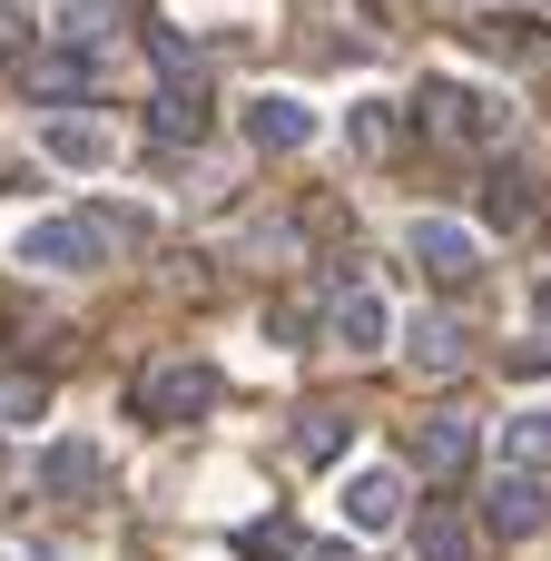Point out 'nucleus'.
Returning a JSON list of instances; mask_svg holds the SVG:
<instances>
[{"label":"nucleus","instance_id":"obj_1","mask_svg":"<svg viewBox=\"0 0 551 561\" xmlns=\"http://www.w3.org/2000/svg\"><path fill=\"white\" fill-rule=\"evenodd\" d=\"M118 237H138V217H128V207H99V217H30L10 256H20L30 276H99Z\"/></svg>","mask_w":551,"mask_h":561},{"label":"nucleus","instance_id":"obj_2","mask_svg":"<svg viewBox=\"0 0 551 561\" xmlns=\"http://www.w3.org/2000/svg\"><path fill=\"white\" fill-rule=\"evenodd\" d=\"M414 118H424V138H444V148H483V138L513 128V99H503V89H473V79H424Z\"/></svg>","mask_w":551,"mask_h":561},{"label":"nucleus","instance_id":"obj_3","mask_svg":"<svg viewBox=\"0 0 551 561\" xmlns=\"http://www.w3.org/2000/svg\"><path fill=\"white\" fill-rule=\"evenodd\" d=\"M128 404H138V424H197V414L217 404V365H197V355H177V365H148Z\"/></svg>","mask_w":551,"mask_h":561},{"label":"nucleus","instance_id":"obj_4","mask_svg":"<svg viewBox=\"0 0 551 561\" xmlns=\"http://www.w3.org/2000/svg\"><path fill=\"white\" fill-rule=\"evenodd\" d=\"M483 533L493 542H542L551 533V473H523V463L493 473L483 483Z\"/></svg>","mask_w":551,"mask_h":561},{"label":"nucleus","instance_id":"obj_5","mask_svg":"<svg viewBox=\"0 0 551 561\" xmlns=\"http://www.w3.org/2000/svg\"><path fill=\"white\" fill-rule=\"evenodd\" d=\"M404 237H414V266H424L434 286H473V276H483V237H473L463 217H414Z\"/></svg>","mask_w":551,"mask_h":561},{"label":"nucleus","instance_id":"obj_6","mask_svg":"<svg viewBox=\"0 0 551 561\" xmlns=\"http://www.w3.org/2000/svg\"><path fill=\"white\" fill-rule=\"evenodd\" d=\"M237 128H246V148H266V158H286V148H315V108L306 99H246L237 108Z\"/></svg>","mask_w":551,"mask_h":561},{"label":"nucleus","instance_id":"obj_7","mask_svg":"<svg viewBox=\"0 0 551 561\" xmlns=\"http://www.w3.org/2000/svg\"><path fill=\"white\" fill-rule=\"evenodd\" d=\"M39 148H49L59 168H108V158H118V128H108L99 108H59V118L39 128Z\"/></svg>","mask_w":551,"mask_h":561},{"label":"nucleus","instance_id":"obj_8","mask_svg":"<svg viewBox=\"0 0 551 561\" xmlns=\"http://www.w3.org/2000/svg\"><path fill=\"white\" fill-rule=\"evenodd\" d=\"M532 217H542V187H532V168L493 158V168H483V227H493V237H523Z\"/></svg>","mask_w":551,"mask_h":561},{"label":"nucleus","instance_id":"obj_9","mask_svg":"<svg viewBox=\"0 0 551 561\" xmlns=\"http://www.w3.org/2000/svg\"><path fill=\"white\" fill-rule=\"evenodd\" d=\"M20 89H30V99H49V108H69V99H89V89H99V49H69V39H59L49 59H30V69H20Z\"/></svg>","mask_w":551,"mask_h":561},{"label":"nucleus","instance_id":"obj_10","mask_svg":"<svg viewBox=\"0 0 551 561\" xmlns=\"http://www.w3.org/2000/svg\"><path fill=\"white\" fill-rule=\"evenodd\" d=\"M335 345H345V355H384V345H394V296L345 286V296H335Z\"/></svg>","mask_w":551,"mask_h":561},{"label":"nucleus","instance_id":"obj_11","mask_svg":"<svg viewBox=\"0 0 551 561\" xmlns=\"http://www.w3.org/2000/svg\"><path fill=\"white\" fill-rule=\"evenodd\" d=\"M404 355H414V375H463L473 365V325L463 316H414L404 325Z\"/></svg>","mask_w":551,"mask_h":561},{"label":"nucleus","instance_id":"obj_12","mask_svg":"<svg viewBox=\"0 0 551 561\" xmlns=\"http://www.w3.org/2000/svg\"><path fill=\"white\" fill-rule=\"evenodd\" d=\"M414 473L463 483V473H473V424H463V414H424V424H414Z\"/></svg>","mask_w":551,"mask_h":561},{"label":"nucleus","instance_id":"obj_13","mask_svg":"<svg viewBox=\"0 0 551 561\" xmlns=\"http://www.w3.org/2000/svg\"><path fill=\"white\" fill-rule=\"evenodd\" d=\"M197 128H207V79H168L148 99V138L158 148H197Z\"/></svg>","mask_w":551,"mask_h":561},{"label":"nucleus","instance_id":"obj_14","mask_svg":"<svg viewBox=\"0 0 551 561\" xmlns=\"http://www.w3.org/2000/svg\"><path fill=\"white\" fill-rule=\"evenodd\" d=\"M404 513H414V503H404V473H394V463L345 483V523H355V533H394Z\"/></svg>","mask_w":551,"mask_h":561},{"label":"nucleus","instance_id":"obj_15","mask_svg":"<svg viewBox=\"0 0 551 561\" xmlns=\"http://www.w3.org/2000/svg\"><path fill=\"white\" fill-rule=\"evenodd\" d=\"M99 473H108L99 444H49V454H39V493H49V503H89Z\"/></svg>","mask_w":551,"mask_h":561},{"label":"nucleus","instance_id":"obj_16","mask_svg":"<svg viewBox=\"0 0 551 561\" xmlns=\"http://www.w3.org/2000/svg\"><path fill=\"white\" fill-rule=\"evenodd\" d=\"M414 561H473V523L463 513H414Z\"/></svg>","mask_w":551,"mask_h":561},{"label":"nucleus","instance_id":"obj_17","mask_svg":"<svg viewBox=\"0 0 551 561\" xmlns=\"http://www.w3.org/2000/svg\"><path fill=\"white\" fill-rule=\"evenodd\" d=\"M503 463H523V473H551V404H523V414L503 424Z\"/></svg>","mask_w":551,"mask_h":561},{"label":"nucleus","instance_id":"obj_18","mask_svg":"<svg viewBox=\"0 0 551 561\" xmlns=\"http://www.w3.org/2000/svg\"><path fill=\"white\" fill-rule=\"evenodd\" d=\"M49 30H59L69 49H99V39L118 30V0H59V10H49Z\"/></svg>","mask_w":551,"mask_h":561},{"label":"nucleus","instance_id":"obj_19","mask_svg":"<svg viewBox=\"0 0 551 561\" xmlns=\"http://www.w3.org/2000/svg\"><path fill=\"white\" fill-rule=\"evenodd\" d=\"M296 444H306V463H335V454H345V414H335V404H315V414L296 424Z\"/></svg>","mask_w":551,"mask_h":561},{"label":"nucleus","instance_id":"obj_20","mask_svg":"<svg viewBox=\"0 0 551 561\" xmlns=\"http://www.w3.org/2000/svg\"><path fill=\"white\" fill-rule=\"evenodd\" d=\"M49 414V385L39 375H0V424H39Z\"/></svg>","mask_w":551,"mask_h":561},{"label":"nucleus","instance_id":"obj_21","mask_svg":"<svg viewBox=\"0 0 551 561\" xmlns=\"http://www.w3.org/2000/svg\"><path fill=\"white\" fill-rule=\"evenodd\" d=\"M237 552H246V561H296V533H286V523H246Z\"/></svg>","mask_w":551,"mask_h":561},{"label":"nucleus","instance_id":"obj_22","mask_svg":"<svg viewBox=\"0 0 551 561\" xmlns=\"http://www.w3.org/2000/svg\"><path fill=\"white\" fill-rule=\"evenodd\" d=\"M345 138H355V148H365V158H375V148H384V138H394V118H384V99H365V108H355V118H345Z\"/></svg>","mask_w":551,"mask_h":561},{"label":"nucleus","instance_id":"obj_23","mask_svg":"<svg viewBox=\"0 0 551 561\" xmlns=\"http://www.w3.org/2000/svg\"><path fill=\"white\" fill-rule=\"evenodd\" d=\"M10 39H30V10H20V0H0V49H10Z\"/></svg>","mask_w":551,"mask_h":561},{"label":"nucleus","instance_id":"obj_24","mask_svg":"<svg viewBox=\"0 0 551 561\" xmlns=\"http://www.w3.org/2000/svg\"><path fill=\"white\" fill-rule=\"evenodd\" d=\"M10 473H20V463H10V444H0V493H10Z\"/></svg>","mask_w":551,"mask_h":561},{"label":"nucleus","instance_id":"obj_25","mask_svg":"<svg viewBox=\"0 0 551 561\" xmlns=\"http://www.w3.org/2000/svg\"><path fill=\"white\" fill-rule=\"evenodd\" d=\"M315 561H355V552H335V542H315Z\"/></svg>","mask_w":551,"mask_h":561},{"label":"nucleus","instance_id":"obj_26","mask_svg":"<svg viewBox=\"0 0 551 561\" xmlns=\"http://www.w3.org/2000/svg\"><path fill=\"white\" fill-rule=\"evenodd\" d=\"M10 178H20V168H10V158H0V187H10Z\"/></svg>","mask_w":551,"mask_h":561},{"label":"nucleus","instance_id":"obj_27","mask_svg":"<svg viewBox=\"0 0 551 561\" xmlns=\"http://www.w3.org/2000/svg\"><path fill=\"white\" fill-rule=\"evenodd\" d=\"M542 316H551V286H542Z\"/></svg>","mask_w":551,"mask_h":561},{"label":"nucleus","instance_id":"obj_28","mask_svg":"<svg viewBox=\"0 0 551 561\" xmlns=\"http://www.w3.org/2000/svg\"><path fill=\"white\" fill-rule=\"evenodd\" d=\"M542 10H551V0H542Z\"/></svg>","mask_w":551,"mask_h":561}]
</instances>
